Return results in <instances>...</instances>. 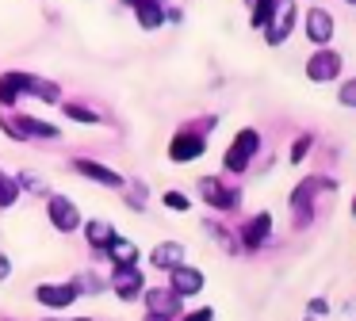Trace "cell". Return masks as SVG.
<instances>
[{"instance_id":"obj_16","label":"cell","mask_w":356,"mask_h":321,"mask_svg":"<svg viewBox=\"0 0 356 321\" xmlns=\"http://www.w3.org/2000/svg\"><path fill=\"white\" fill-rule=\"evenodd\" d=\"M172 290L177 295H200L203 290V275L195 272V268H172Z\"/></svg>"},{"instance_id":"obj_9","label":"cell","mask_w":356,"mask_h":321,"mask_svg":"<svg viewBox=\"0 0 356 321\" xmlns=\"http://www.w3.org/2000/svg\"><path fill=\"white\" fill-rule=\"evenodd\" d=\"M146 306H149V318H177L180 313V295L177 290H149Z\"/></svg>"},{"instance_id":"obj_7","label":"cell","mask_w":356,"mask_h":321,"mask_svg":"<svg viewBox=\"0 0 356 321\" xmlns=\"http://www.w3.org/2000/svg\"><path fill=\"white\" fill-rule=\"evenodd\" d=\"M295 19H299V12H295L291 0H280V19H272L268 27H264V38H268V46H280L287 35H291Z\"/></svg>"},{"instance_id":"obj_2","label":"cell","mask_w":356,"mask_h":321,"mask_svg":"<svg viewBox=\"0 0 356 321\" xmlns=\"http://www.w3.org/2000/svg\"><path fill=\"white\" fill-rule=\"evenodd\" d=\"M337 73H341V54L337 50H318V54H310V58H307V76L314 84L337 81Z\"/></svg>"},{"instance_id":"obj_11","label":"cell","mask_w":356,"mask_h":321,"mask_svg":"<svg viewBox=\"0 0 356 321\" xmlns=\"http://www.w3.org/2000/svg\"><path fill=\"white\" fill-rule=\"evenodd\" d=\"M268 237H272V214H268V211L253 214V218L245 222V229H241V241H245L249 249H257V245H264Z\"/></svg>"},{"instance_id":"obj_22","label":"cell","mask_w":356,"mask_h":321,"mask_svg":"<svg viewBox=\"0 0 356 321\" xmlns=\"http://www.w3.org/2000/svg\"><path fill=\"white\" fill-rule=\"evenodd\" d=\"M62 111L70 115L73 122H100V115L88 111V107H81V104H62Z\"/></svg>"},{"instance_id":"obj_1","label":"cell","mask_w":356,"mask_h":321,"mask_svg":"<svg viewBox=\"0 0 356 321\" xmlns=\"http://www.w3.org/2000/svg\"><path fill=\"white\" fill-rule=\"evenodd\" d=\"M4 81L16 92H31V96L47 99V104H62V88H58L54 81H42V76H35V73H4Z\"/></svg>"},{"instance_id":"obj_15","label":"cell","mask_w":356,"mask_h":321,"mask_svg":"<svg viewBox=\"0 0 356 321\" xmlns=\"http://www.w3.org/2000/svg\"><path fill=\"white\" fill-rule=\"evenodd\" d=\"M115 226H111L108 218H92V222H85V241L92 245V249H108L111 241H115Z\"/></svg>"},{"instance_id":"obj_28","label":"cell","mask_w":356,"mask_h":321,"mask_svg":"<svg viewBox=\"0 0 356 321\" xmlns=\"http://www.w3.org/2000/svg\"><path fill=\"white\" fill-rule=\"evenodd\" d=\"M211 318H215V313H211V310H195L192 318H184V321H211Z\"/></svg>"},{"instance_id":"obj_5","label":"cell","mask_w":356,"mask_h":321,"mask_svg":"<svg viewBox=\"0 0 356 321\" xmlns=\"http://www.w3.org/2000/svg\"><path fill=\"white\" fill-rule=\"evenodd\" d=\"M35 298H39L42 306H50V310H62V306H73L81 295H77L73 283H42V287L35 290Z\"/></svg>"},{"instance_id":"obj_6","label":"cell","mask_w":356,"mask_h":321,"mask_svg":"<svg viewBox=\"0 0 356 321\" xmlns=\"http://www.w3.org/2000/svg\"><path fill=\"white\" fill-rule=\"evenodd\" d=\"M207 153V142H203V134H177L169 145V157L177 160V165H188V160L203 157Z\"/></svg>"},{"instance_id":"obj_21","label":"cell","mask_w":356,"mask_h":321,"mask_svg":"<svg viewBox=\"0 0 356 321\" xmlns=\"http://www.w3.org/2000/svg\"><path fill=\"white\" fill-rule=\"evenodd\" d=\"M276 4H280V0H257V4H253V27H257V31H264V27L272 23Z\"/></svg>"},{"instance_id":"obj_17","label":"cell","mask_w":356,"mask_h":321,"mask_svg":"<svg viewBox=\"0 0 356 321\" xmlns=\"http://www.w3.org/2000/svg\"><path fill=\"white\" fill-rule=\"evenodd\" d=\"M134 15H138V23L146 31H154L165 23V8L157 4V0H138V4H134Z\"/></svg>"},{"instance_id":"obj_14","label":"cell","mask_w":356,"mask_h":321,"mask_svg":"<svg viewBox=\"0 0 356 321\" xmlns=\"http://www.w3.org/2000/svg\"><path fill=\"white\" fill-rule=\"evenodd\" d=\"M307 38H314L318 46H325L333 38V15L322 12V8H314V12H307Z\"/></svg>"},{"instance_id":"obj_23","label":"cell","mask_w":356,"mask_h":321,"mask_svg":"<svg viewBox=\"0 0 356 321\" xmlns=\"http://www.w3.org/2000/svg\"><path fill=\"white\" fill-rule=\"evenodd\" d=\"M337 104H341V107H356V76L337 88Z\"/></svg>"},{"instance_id":"obj_31","label":"cell","mask_w":356,"mask_h":321,"mask_svg":"<svg viewBox=\"0 0 356 321\" xmlns=\"http://www.w3.org/2000/svg\"><path fill=\"white\" fill-rule=\"evenodd\" d=\"M348 4H356V0H348Z\"/></svg>"},{"instance_id":"obj_29","label":"cell","mask_w":356,"mask_h":321,"mask_svg":"<svg viewBox=\"0 0 356 321\" xmlns=\"http://www.w3.org/2000/svg\"><path fill=\"white\" fill-rule=\"evenodd\" d=\"M12 275V264H8V256H0V279H8Z\"/></svg>"},{"instance_id":"obj_18","label":"cell","mask_w":356,"mask_h":321,"mask_svg":"<svg viewBox=\"0 0 356 321\" xmlns=\"http://www.w3.org/2000/svg\"><path fill=\"white\" fill-rule=\"evenodd\" d=\"M111 260H115L119 268H131L134 260H138V249H134V241H123V237H115V241L108 245Z\"/></svg>"},{"instance_id":"obj_10","label":"cell","mask_w":356,"mask_h":321,"mask_svg":"<svg viewBox=\"0 0 356 321\" xmlns=\"http://www.w3.org/2000/svg\"><path fill=\"white\" fill-rule=\"evenodd\" d=\"M200 195L207 199L215 211H234V206H238V191H226L218 180H200Z\"/></svg>"},{"instance_id":"obj_27","label":"cell","mask_w":356,"mask_h":321,"mask_svg":"<svg viewBox=\"0 0 356 321\" xmlns=\"http://www.w3.org/2000/svg\"><path fill=\"white\" fill-rule=\"evenodd\" d=\"M16 99H19V92L12 88V84L4 81V76H0V104H4V107H12V104H16Z\"/></svg>"},{"instance_id":"obj_30","label":"cell","mask_w":356,"mask_h":321,"mask_svg":"<svg viewBox=\"0 0 356 321\" xmlns=\"http://www.w3.org/2000/svg\"><path fill=\"white\" fill-rule=\"evenodd\" d=\"M353 214H356V199H353Z\"/></svg>"},{"instance_id":"obj_20","label":"cell","mask_w":356,"mask_h":321,"mask_svg":"<svg viewBox=\"0 0 356 321\" xmlns=\"http://www.w3.org/2000/svg\"><path fill=\"white\" fill-rule=\"evenodd\" d=\"M16 199H19V183H16V176L0 172V211H4V206H16Z\"/></svg>"},{"instance_id":"obj_13","label":"cell","mask_w":356,"mask_h":321,"mask_svg":"<svg viewBox=\"0 0 356 321\" xmlns=\"http://www.w3.org/2000/svg\"><path fill=\"white\" fill-rule=\"evenodd\" d=\"M149 260H154V268H165V272H172V268L184 264V245H180V241H161V245H154Z\"/></svg>"},{"instance_id":"obj_19","label":"cell","mask_w":356,"mask_h":321,"mask_svg":"<svg viewBox=\"0 0 356 321\" xmlns=\"http://www.w3.org/2000/svg\"><path fill=\"white\" fill-rule=\"evenodd\" d=\"M249 160H253V153L249 149H241V145H230V149H226V172H245L249 168Z\"/></svg>"},{"instance_id":"obj_24","label":"cell","mask_w":356,"mask_h":321,"mask_svg":"<svg viewBox=\"0 0 356 321\" xmlns=\"http://www.w3.org/2000/svg\"><path fill=\"white\" fill-rule=\"evenodd\" d=\"M161 203L169 206V211H188V206H192V203H188V195H184V191H165V195H161Z\"/></svg>"},{"instance_id":"obj_12","label":"cell","mask_w":356,"mask_h":321,"mask_svg":"<svg viewBox=\"0 0 356 321\" xmlns=\"http://www.w3.org/2000/svg\"><path fill=\"white\" fill-rule=\"evenodd\" d=\"M4 130L16 134V138H58V126H50V122H42V119H31V115H19V126L4 122Z\"/></svg>"},{"instance_id":"obj_8","label":"cell","mask_w":356,"mask_h":321,"mask_svg":"<svg viewBox=\"0 0 356 321\" xmlns=\"http://www.w3.org/2000/svg\"><path fill=\"white\" fill-rule=\"evenodd\" d=\"M111 287H115V295L123 298V302H131V298L142 295V287H146V283H142V272L131 264V268H115V275H111Z\"/></svg>"},{"instance_id":"obj_3","label":"cell","mask_w":356,"mask_h":321,"mask_svg":"<svg viewBox=\"0 0 356 321\" xmlns=\"http://www.w3.org/2000/svg\"><path fill=\"white\" fill-rule=\"evenodd\" d=\"M73 168H77L81 176H88V180H92V183H100V188H127V176H119L115 168L100 165V160L77 157V160H73Z\"/></svg>"},{"instance_id":"obj_26","label":"cell","mask_w":356,"mask_h":321,"mask_svg":"<svg viewBox=\"0 0 356 321\" xmlns=\"http://www.w3.org/2000/svg\"><path fill=\"white\" fill-rule=\"evenodd\" d=\"M310 153V134H302V138H295V145H291V165H299L302 157Z\"/></svg>"},{"instance_id":"obj_25","label":"cell","mask_w":356,"mask_h":321,"mask_svg":"<svg viewBox=\"0 0 356 321\" xmlns=\"http://www.w3.org/2000/svg\"><path fill=\"white\" fill-rule=\"evenodd\" d=\"M73 287H77V295H85V290H100L104 287V279H96V275H77V279H73Z\"/></svg>"},{"instance_id":"obj_4","label":"cell","mask_w":356,"mask_h":321,"mask_svg":"<svg viewBox=\"0 0 356 321\" xmlns=\"http://www.w3.org/2000/svg\"><path fill=\"white\" fill-rule=\"evenodd\" d=\"M47 214H50V222H54V229H62V233H70V229L81 226L77 206H73V199H65V195H50Z\"/></svg>"}]
</instances>
